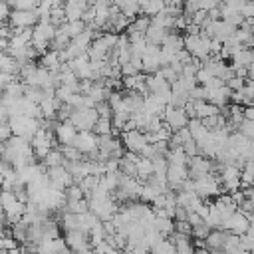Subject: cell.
Wrapping results in <instances>:
<instances>
[{"label": "cell", "mask_w": 254, "mask_h": 254, "mask_svg": "<svg viewBox=\"0 0 254 254\" xmlns=\"http://www.w3.org/2000/svg\"><path fill=\"white\" fill-rule=\"evenodd\" d=\"M208 44H210V38L204 32L183 36V48L190 54V58H196V60L208 58Z\"/></svg>", "instance_id": "obj_1"}, {"label": "cell", "mask_w": 254, "mask_h": 254, "mask_svg": "<svg viewBox=\"0 0 254 254\" xmlns=\"http://www.w3.org/2000/svg\"><path fill=\"white\" fill-rule=\"evenodd\" d=\"M190 181H192L194 192H196L202 200H208L210 196H216V194L222 192L220 181H218V177H216L214 173H206V175L196 177V179H190Z\"/></svg>", "instance_id": "obj_2"}, {"label": "cell", "mask_w": 254, "mask_h": 254, "mask_svg": "<svg viewBox=\"0 0 254 254\" xmlns=\"http://www.w3.org/2000/svg\"><path fill=\"white\" fill-rule=\"evenodd\" d=\"M8 125L12 129V135H18V137H24V139L30 141L32 135L40 127V119L28 117V115H10L8 117Z\"/></svg>", "instance_id": "obj_3"}, {"label": "cell", "mask_w": 254, "mask_h": 254, "mask_svg": "<svg viewBox=\"0 0 254 254\" xmlns=\"http://www.w3.org/2000/svg\"><path fill=\"white\" fill-rule=\"evenodd\" d=\"M161 119H163V123H165L171 131H179V129L187 127V123H189L187 111H185L183 107H175V105H171V103H167V105L163 107Z\"/></svg>", "instance_id": "obj_4"}, {"label": "cell", "mask_w": 254, "mask_h": 254, "mask_svg": "<svg viewBox=\"0 0 254 254\" xmlns=\"http://www.w3.org/2000/svg\"><path fill=\"white\" fill-rule=\"evenodd\" d=\"M97 119V111L95 107H79V109H71L67 121L77 129V131H91L93 123Z\"/></svg>", "instance_id": "obj_5"}, {"label": "cell", "mask_w": 254, "mask_h": 254, "mask_svg": "<svg viewBox=\"0 0 254 254\" xmlns=\"http://www.w3.org/2000/svg\"><path fill=\"white\" fill-rule=\"evenodd\" d=\"M250 226H252V220H248V216L242 214L238 208H236L234 212H230V214L220 222V228H222V230H226V232H230V234H236V236L244 234Z\"/></svg>", "instance_id": "obj_6"}, {"label": "cell", "mask_w": 254, "mask_h": 254, "mask_svg": "<svg viewBox=\"0 0 254 254\" xmlns=\"http://www.w3.org/2000/svg\"><path fill=\"white\" fill-rule=\"evenodd\" d=\"M220 177H218V181H220V189H222V192L226 190V192H232V190H238L240 189V169L236 167V165H232V163H228V165H220Z\"/></svg>", "instance_id": "obj_7"}, {"label": "cell", "mask_w": 254, "mask_h": 254, "mask_svg": "<svg viewBox=\"0 0 254 254\" xmlns=\"http://www.w3.org/2000/svg\"><path fill=\"white\" fill-rule=\"evenodd\" d=\"M46 175H48L50 185H52L54 189H58V190H64V189H67V187L73 183V179H71L69 171H67L64 165L48 167V169H46Z\"/></svg>", "instance_id": "obj_8"}, {"label": "cell", "mask_w": 254, "mask_h": 254, "mask_svg": "<svg viewBox=\"0 0 254 254\" xmlns=\"http://www.w3.org/2000/svg\"><path fill=\"white\" fill-rule=\"evenodd\" d=\"M206 173H212V159L202 157V155L189 157V161H187V175H189V179H196V177H202Z\"/></svg>", "instance_id": "obj_9"}, {"label": "cell", "mask_w": 254, "mask_h": 254, "mask_svg": "<svg viewBox=\"0 0 254 254\" xmlns=\"http://www.w3.org/2000/svg\"><path fill=\"white\" fill-rule=\"evenodd\" d=\"M71 145L85 157V155H89V153H93L97 149V135L93 131H89V129L87 131H77L73 141H71Z\"/></svg>", "instance_id": "obj_10"}, {"label": "cell", "mask_w": 254, "mask_h": 254, "mask_svg": "<svg viewBox=\"0 0 254 254\" xmlns=\"http://www.w3.org/2000/svg\"><path fill=\"white\" fill-rule=\"evenodd\" d=\"M40 20L36 8L34 10H12L8 16V22L12 28H32Z\"/></svg>", "instance_id": "obj_11"}, {"label": "cell", "mask_w": 254, "mask_h": 254, "mask_svg": "<svg viewBox=\"0 0 254 254\" xmlns=\"http://www.w3.org/2000/svg\"><path fill=\"white\" fill-rule=\"evenodd\" d=\"M123 149L125 151H133V153H141L143 147L147 145V139H145V133L139 131V129H131V131H123Z\"/></svg>", "instance_id": "obj_12"}, {"label": "cell", "mask_w": 254, "mask_h": 254, "mask_svg": "<svg viewBox=\"0 0 254 254\" xmlns=\"http://www.w3.org/2000/svg\"><path fill=\"white\" fill-rule=\"evenodd\" d=\"M159 67H161V62H159V46L147 44V50L141 56V71L143 73H155V71H159Z\"/></svg>", "instance_id": "obj_13"}, {"label": "cell", "mask_w": 254, "mask_h": 254, "mask_svg": "<svg viewBox=\"0 0 254 254\" xmlns=\"http://www.w3.org/2000/svg\"><path fill=\"white\" fill-rule=\"evenodd\" d=\"M75 133H77V129L69 121H58V119L54 121V139H56V143H60V145H71Z\"/></svg>", "instance_id": "obj_14"}, {"label": "cell", "mask_w": 254, "mask_h": 254, "mask_svg": "<svg viewBox=\"0 0 254 254\" xmlns=\"http://www.w3.org/2000/svg\"><path fill=\"white\" fill-rule=\"evenodd\" d=\"M230 93H232V91L222 83L220 87L206 91V101H210L212 105H216L218 109H222L224 105H228V103H230Z\"/></svg>", "instance_id": "obj_15"}, {"label": "cell", "mask_w": 254, "mask_h": 254, "mask_svg": "<svg viewBox=\"0 0 254 254\" xmlns=\"http://www.w3.org/2000/svg\"><path fill=\"white\" fill-rule=\"evenodd\" d=\"M228 234H230V232H226V230H222V228H210L208 234L204 236V246H206V250H212V248L222 250V246H224Z\"/></svg>", "instance_id": "obj_16"}, {"label": "cell", "mask_w": 254, "mask_h": 254, "mask_svg": "<svg viewBox=\"0 0 254 254\" xmlns=\"http://www.w3.org/2000/svg\"><path fill=\"white\" fill-rule=\"evenodd\" d=\"M89 8L87 0H73V2H67L64 4V14H65V22L69 20H81L83 12Z\"/></svg>", "instance_id": "obj_17"}, {"label": "cell", "mask_w": 254, "mask_h": 254, "mask_svg": "<svg viewBox=\"0 0 254 254\" xmlns=\"http://www.w3.org/2000/svg\"><path fill=\"white\" fill-rule=\"evenodd\" d=\"M230 60H232L230 65L250 69V67H252V62H254V56H252V50H250V48H244V46H242V48H238V50L230 56Z\"/></svg>", "instance_id": "obj_18"}, {"label": "cell", "mask_w": 254, "mask_h": 254, "mask_svg": "<svg viewBox=\"0 0 254 254\" xmlns=\"http://www.w3.org/2000/svg\"><path fill=\"white\" fill-rule=\"evenodd\" d=\"M62 58H60V50H46L42 54V67H46L48 71H58L62 65Z\"/></svg>", "instance_id": "obj_19"}, {"label": "cell", "mask_w": 254, "mask_h": 254, "mask_svg": "<svg viewBox=\"0 0 254 254\" xmlns=\"http://www.w3.org/2000/svg\"><path fill=\"white\" fill-rule=\"evenodd\" d=\"M165 105H167V103H165L163 99H159L157 95H153V93H147V95L143 97V111H145V113L161 115Z\"/></svg>", "instance_id": "obj_20"}, {"label": "cell", "mask_w": 254, "mask_h": 254, "mask_svg": "<svg viewBox=\"0 0 254 254\" xmlns=\"http://www.w3.org/2000/svg\"><path fill=\"white\" fill-rule=\"evenodd\" d=\"M218 113H220V109L216 105H212L210 101H206V99H202V101L194 99V117L196 119L212 117V115H218Z\"/></svg>", "instance_id": "obj_21"}, {"label": "cell", "mask_w": 254, "mask_h": 254, "mask_svg": "<svg viewBox=\"0 0 254 254\" xmlns=\"http://www.w3.org/2000/svg\"><path fill=\"white\" fill-rule=\"evenodd\" d=\"M161 48H163V50H167V52H171V54L179 52V50L183 48V36H181V34H177V30L167 32V36H165V38H163V42H161Z\"/></svg>", "instance_id": "obj_22"}, {"label": "cell", "mask_w": 254, "mask_h": 254, "mask_svg": "<svg viewBox=\"0 0 254 254\" xmlns=\"http://www.w3.org/2000/svg\"><path fill=\"white\" fill-rule=\"evenodd\" d=\"M153 175V161L147 157H139V161L135 163V177L143 183L145 179H149Z\"/></svg>", "instance_id": "obj_23"}, {"label": "cell", "mask_w": 254, "mask_h": 254, "mask_svg": "<svg viewBox=\"0 0 254 254\" xmlns=\"http://www.w3.org/2000/svg\"><path fill=\"white\" fill-rule=\"evenodd\" d=\"M153 228H155L163 238H167V236L175 230V220H173V218H167V216H155Z\"/></svg>", "instance_id": "obj_24"}, {"label": "cell", "mask_w": 254, "mask_h": 254, "mask_svg": "<svg viewBox=\"0 0 254 254\" xmlns=\"http://www.w3.org/2000/svg\"><path fill=\"white\" fill-rule=\"evenodd\" d=\"M93 38H95L93 30L85 26V28H83V32H79L77 36H73V38H71V42H73V44H75V46H77L81 52H85V50L89 48V44L93 42Z\"/></svg>", "instance_id": "obj_25"}, {"label": "cell", "mask_w": 254, "mask_h": 254, "mask_svg": "<svg viewBox=\"0 0 254 254\" xmlns=\"http://www.w3.org/2000/svg\"><path fill=\"white\" fill-rule=\"evenodd\" d=\"M165 36H167V30L157 28L153 24H149V28L145 30V40H147V44H153V46H161Z\"/></svg>", "instance_id": "obj_26"}, {"label": "cell", "mask_w": 254, "mask_h": 254, "mask_svg": "<svg viewBox=\"0 0 254 254\" xmlns=\"http://www.w3.org/2000/svg\"><path fill=\"white\" fill-rule=\"evenodd\" d=\"M42 163H44V167L48 169V167H58V165H64V163H65V159H64V155H62L60 147H52V149L46 153V157L42 159Z\"/></svg>", "instance_id": "obj_27"}, {"label": "cell", "mask_w": 254, "mask_h": 254, "mask_svg": "<svg viewBox=\"0 0 254 254\" xmlns=\"http://www.w3.org/2000/svg\"><path fill=\"white\" fill-rule=\"evenodd\" d=\"M18 69H20V64L6 52H0V71H8V73H14L18 75Z\"/></svg>", "instance_id": "obj_28"}, {"label": "cell", "mask_w": 254, "mask_h": 254, "mask_svg": "<svg viewBox=\"0 0 254 254\" xmlns=\"http://www.w3.org/2000/svg\"><path fill=\"white\" fill-rule=\"evenodd\" d=\"M91 131L95 135H107V133H113V125H111V117H97Z\"/></svg>", "instance_id": "obj_29"}, {"label": "cell", "mask_w": 254, "mask_h": 254, "mask_svg": "<svg viewBox=\"0 0 254 254\" xmlns=\"http://www.w3.org/2000/svg\"><path fill=\"white\" fill-rule=\"evenodd\" d=\"M2 93H4V95H8V97H12V99L24 97V81L14 79L12 83H8V85L4 87V91H2Z\"/></svg>", "instance_id": "obj_30"}, {"label": "cell", "mask_w": 254, "mask_h": 254, "mask_svg": "<svg viewBox=\"0 0 254 254\" xmlns=\"http://www.w3.org/2000/svg\"><path fill=\"white\" fill-rule=\"evenodd\" d=\"M189 157L185 155L183 147H175V149H169L167 151V163H173V165H187Z\"/></svg>", "instance_id": "obj_31"}, {"label": "cell", "mask_w": 254, "mask_h": 254, "mask_svg": "<svg viewBox=\"0 0 254 254\" xmlns=\"http://www.w3.org/2000/svg\"><path fill=\"white\" fill-rule=\"evenodd\" d=\"M62 26H64L65 34H67L69 38H73V36H77L79 32H83L85 22H83V20H69V22H64Z\"/></svg>", "instance_id": "obj_32"}, {"label": "cell", "mask_w": 254, "mask_h": 254, "mask_svg": "<svg viewBox=\"0 0 254 254\" xmlns=\"http://www.w3.org/2000/svg\"><path fill=\"white\" fill-rule=\"evenodd\" d=\"M60 151H62V155H64L65 161H81L83 159V155L73 145H60Z\"/></svg>", "instance_id": "obj_33"}, {"label": "cell", "mask_w": 254, "mask_h": 254, "mask_svg": "<svg viewBox=\"0 0 254 254\" xmlns=\"http://www.w3.org/2000/svg\"><path fill=\"white\" fill-rule=\"evenodd\" d=\"M10 10H34L38 0H6Z\"/></svg>", "instance_id": "obj_34"}, {"label": "cell", "mask_w": 254, "mask_h": 254, "mask_svg": "<svg viewBox=\"0 0 254 254\" xmlns=\"http://www.w3.org/2000/svg\"><path fill=\"white\" fill-rule=\"evenodd\" d=\"M236 131L242 133L244 137L252 139V137H254V121H250V119H242V121L238 123V127H236Z\"/></svg>", "instance_id": "obj_35"}, {"label": "cell", "mask_w": 254, "mask_h": 254, "mask_svg": "<svg viewBox=\"0 0 254 254\" xmlns=\"http://www.w3.org/2000/svg\"><path fill=\"white\" fill-rule=\"evenodd\" d=\"M181 147H183V151H185L187 157H194V155H198V149H196V141H194V139L185 141Z\"/></svg>", "instance_id": "obj_36"}, {"label": "cell", "mask_w": 254, "mask_h": 254, "mask_svg": "<svg viewBox=\"0 0 254 254\" xmlns=\"http://www.w3.org/2000/svg\"><path fill=\"white\" fill-rule=\"evenodd\" d=\"M240 16L242 18H252L254 16V4H252V0H246L242 6H240Z\"/></svg>", "instance_id": "obj_37"}, {"label": "cell", "mask_w": 254, "mask_h": 254, "mask_svg": "<svg viewBox=\"0 0 254 254\" xmlns=\"http://www.w3.org/2000/svg\"><path fill=\"white\" fill-rule=\"evenodd\" d=\"M10 137H12V129H10L8 121H0V143H4Z\"/></svg>", "instance_id": "obj_38"}, {"label": "cell", "mask_w": 254, "mask_h": 254, "mask_svg": "<svg viewBox=\"0 0 254 254\" xmlns=\"http://www.w3.org/2000/svg\"><path fill=\"white\" fill-rule=\"evenodd\" d=\"M175 230L190 236V224H189L187 220H175Z\"/></svg>", "instance_id": "obj_39"}, {"label": "cell", "mask_w": 254, "mask_h": 254, "mask_svg": "<svg viewBox=\"0 0 254 254\" xmlns=\"http://www.w3.org/2000/svg\"><path fill=\"white\" fill-rule=\"evenodd\" d=\"M10 12H12V10H10V6L6 4V0H0V24L8 20V16H10Z\"/></svg>", "instance_id": "obj_40"}, {"label": "cell", "mask_w": 254, "mask_h": 254, "mask_svg": "<svg viewBox=\"0 0 254 254\" xmlns=\"http://www.w3.org/2000/svg\"><path fill=\"white\" fill-rule=\"evenodd\" d=\"M125 254H149V248L147 246H131V248H125Z\"/></svg>", "instance_id": "obj_41"}, {"label": "cell", "mask_w": 254, "mask_h": 254, "mask_svg": "<svg viewBox=\"0 0 254 254\" xmlns=\"http://www.w3.org/2000/svg\"><path fill=\"white\" fill-rule=\"evenodd\" d=\"M242 117L254 121V109H252V105H242Z\"/></svg>", "instance_id": "obj_42"}, {"label": "cell", "mask_w": 254, "mask_h": 254, "mask_svg": "<svg viewBox=\"0 0 254 254\" xmlns=\"http://www.w3.org/2000/svg\"><path fill=\"white\" fill-rule=\"evenodd\" d=\"M8 254H26V252H24V250H22L20 246H16V248H12V250H8Z\"/></svg>", "instance_id": "obj_43"}, {"label": "cell", "mask_w": 254, "mask_h": 254, "mask_svg": "<svg viewBox=\"0 0 254 254\" xmlns=\"http://www.w3.org/2000/svg\"><path fill=\"white\" fill-rule=\"evenodd\" d=\"M2 181H4V175L0 173V187H2Z\"/></svg>", "instance_id": "obj_44"}, {"label": "cell", "mask_w": 254, "mask_h": 254, "mask_svg": "<svg viewBox=\"0 0 254 254\" xmlns=\"http://www.w3.org/2000/svg\"><path fill=\"white\" fill-rule=\"evenodd\" d=\"M67 2H73V0H62V4H67Z\"/></svg>", "instance_id": "obj_45"}, {"label": "cell", "mask_w": 254, "mask_h": 254, "mask_svg": "<svg viewBox=\"0 0 254 254\" xmlns=\"http://www.w3.org/2000/svg\"><path fill=\"white\" fill-rule=\"evenodd\" d=\"M91 2H93V0H87V4H91Z\"/></svg>", "instance_id": "obj_46"}]
</instances>
